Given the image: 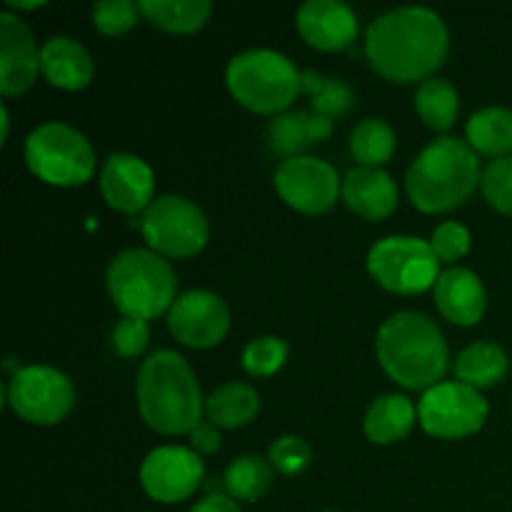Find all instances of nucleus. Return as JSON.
Listing matches in <instances>:
<instances>
[{"instance_id": "14", "label": "nucleus", "mask_w": 512, "mask_h": 512, "mask_svg": "<svg viewBox=\"0 0 512 512\" xmlns=\"http://www.w3.org/2000/svg\"><path fill=\"white\" fill-rule=\"evenodd\" d=\"M168 328L178 343L205 350L223 343L230 328V313L223 298L208 290H190L173 303Z\"/></svg>"}, {"instance_id": "5", "label": "nucleus", "mask_w": 512, "mask_h": 512, "mask_svg": "<svg viewBox=\"0 0 512 512\" xmlns=\"http://www.w3.org/2000/svg\"><path fill=\"white\" fill-rule=\"evenodd\" d=\"M105 280L113 305L125 318L153 320L178 300L173 268L153 250H123L110 260Z\"/></svg>"}, {"instance_id": "1", "label": "nucleus", "mask_w": 512, "mask_h": 512, "mask_svg": "<svg viewBox=\"0 0 512 512\" xmlns=\"http://www.w3.org/2000/svg\"><path fill=\"white\" fill-rule=\"evenodd\" d=\"M450 50L443 18L428 8H398L373 20L365 35V55L390 83H420L433 78Z\"/></svg>"}, {"instance_id": "18", "label": "nucleus", "mask_w": 512, "mask_h": 512, "mask_svg": "<svg viewBox=\"0 0 512 512\" xmlns=\"http://www.w3.org/2000/svg\"><path fill=\"white\" fill-rule=\"evenodd\" d=\"M435 305H438L440 315L455 325H478L483 320L485 308H488V298H485V288L480 283L478 275L473 270L465 268H450L440 273L438 283H435Z\"/></svg>"}, {"instance_id": "26", "label": "nucleus", "mask_w": 512, "mask_h": 512, "mask_svg": "<svg viewBox=\"0 0 512 512\" xmlns=\"http://www.w3.org/2000/svg\"><path fill=\"white\" fill-rule=\"evenodd\" d=\"M468 143L475 153L495 160L512 153V110L485 108L468 120Z\"/></svg>"}, {"instance_id": "19", "label": "nucleus", "mask_w": 512, "mask_h": 512, "mask_svg": "<svg viewBox=\"0 0 512 512\" xmlns=\"http://www.w3.org/2000/svg\"><path fill=\"white\" fill-rule=\"evenodd\" d=\"M343 200L365 220H383L398 208V185L380 168H355L343 180Z\"/></svg>"}, {"instance_id": "10", "label": "nucleus", "mask_w": 512, "mask_h": 512, "mask_svg": "<svg viewBox=\"0 0 512 512\" xmlns=\"http://www.w3.org/2000/svg\"><path fill=\"white\" fill-rule=\"evenodd\" d=\"M75 388L68 375L45 365L18 368L8 383V405L20 420L55 425L73 410Z\"/></svg>"}, {"instance_id": "6", "label": "nucleus", "mask_w": 512, "mask_h": 512, "mask_svg": "<svg viewBox=\"0 0 512 512\" xmlns=\"http://www.w3.org/2000/svg\"><path fill=\"white\" fill-rule=\"evenodd\" d=\"M225 80L233 98L258 115H283L300 93L298 68L275 50L238 53L230 60Z\"/></svg>"}, {"instance_id": "24", "label": "nucleus", "mask_w": 512, "mask_h": 512, "mask_svg": "<svg viewBox=\"0 0 512 512\" xmlns=\"http://www.w3.org/2000/svg\"><path fill=\"white\" fill-rule=\"evenodd\" d=\"M140 13L168 33L188 35L208 23L213 5L208 0H140Z\"/></svg>"}, {"instance_id": "39", "label": "nucleus", "mask_w": 512, "mask_h": 512, "mask_svg": "<svg viewBox=\"0 0 512 512\" xmlns=\"http://www.w3.org/2000/svg\"><path fill=\"white\" fill-rule=\"evenodd\" d=\"M10 8H15V10H38V8H43V0H35V3H18V0H10Z\"/></svg>"}, {"instance_id": "13", "label": "nucleus", "mask_w": 512, "mask_h": 512, "mask_svg": "<svg viewBox=\"0 0 512 512\" xmlns=\"http://www.w3.org/2000/svg\"><path fill=\"white\" fill-rule=\"evenodd\" d=\"M140 483L158 503H183L203 483V463L195 450L165 445L143 460Z\"/></svg>"}, {"instance_id": "35", "label": "nucleus", "mask_w": 512, "mask_h": 512, "mask_svg": "<svg viewBox=\"0 0 512 512\" xmlns=\"http://www.w3.org/2000/svg\"><path fill=\"white\" fill-rule=\"evenodd\" d=\"M430 248L438 255L440 263H455V260L465 258L470 250V233L465 225L460 223H443L435 228Z\"/></svg>"}, {"instance_id": "23", "label": "nucleus", "mask_w": 512, "mask_h": 512, "mask_svg": "<svg viewBox=\"0 0 512 512\" xmlns=\"http://www.w3.org/2000/svg\"><path fill=\"white\" fill-rule=\"evenodd\" d=\"M508 368V353L495 343H473L455 360V375H458V380L475 390L498 385L508 375Z\"/></svg>"}, {"instance_id": "2", "label": "nucleus", "mask_w": 512, "mask_h": 512, "mask_svg": "<svg viewBox=\"0 0 512 512\" xmlns=\"http://www.w3.org/2000/svg\"><path fill=\"white\" fill-rule=\"evenodd\" d=\"M138 410L145 423L160 435L193 433L203 420V395L183 355L158 350L138 373Z\"/></svg>"}, {"instance_id": "20", "label": "nucleus", "mask_w": 512, "mask_h": 512, "mask_svg": "<svg viewBox=\"0 0 512 512\" xmlns=\"http://www.w3.org/2000/svg\"><path fill=\"white\" fill-rule=\"evenodd\" d=\"M40 73L50 85L63 90H83L93 80V60L90 53L73 38H50L40 48Z\"/></svg>"}, {"instance_id": "28", "label": "nucleus", "mask_w": 512, "mask_h": 512, "mask_svg": "<svg viewBox=\"0 0 512 512\" xmlns=\"http://www.w3.org/2000/svg\"><path fill=\"white\" fill-rule=\"evenodd\" d=\"M300 93H308L313 113L323 115L328 120L338 118V115H348L355 103L353 88L345 80L328 78V75L313 73V70L300 73Z\"/></svg>"}, {"instance_id": "40", "label": "nucleus", "mask_w": 512, "mask_h": 512, "mask_svg": "<svg viewBox=\"0 0 512 512\" xmlns=\"http://www.w3.org/2000/svg\"><path fill=\"white\" fill-rule=\"evenodd\" d=\"M8 125H10V123H8V110L3 108V140L8 138Z\"/></svg>"}, {"instance_id": "3", "label": "nucleus", "mask_w": 512, "mask_h": 512, "mask_svg": "<svg viewBox=\"0 0 512 512\" xmlns=\"http://www.w3.org/2000/svg\"><path fill=\"white\" fill-rule=\"evenodd\" d=\"M375 353L385 373L408 390H430L448 370V343L420 313H398L378 330Z\"/></svg>"}, {"instance_id": "37", "label": "nucleus", "mask_w": 512, "mask_h": 512, "mask_svg": "<svg viewBox=\"0 0 512 512\" xmlns=\"http://www.w3.org/2000/svg\"><path fill=\"white\" fill-rule=\"evenodd\" d=\"M190 445H193L195 453H200V455L218 453L220 445H223V438H220V433H218V425L200 423L198 428L190 433Z\"/></svg>"}, {"instance_id": "38", "label": "nucleus", "mask_w": 512, "mask_h": 512, "mask_svg": "<svg viewBox=\"0 0 512 512\" xmlns=\"http://www.w3.org/2000/svg\"><path fill=\"white\" fill-rule=\"evenodd\" d=\"M190 512H240L233 498H225V495H208L200 503L193 505Z\"/></svg>"}, {"instance_id": "30", "label": "nucleus", "mask_w": 512, "mask_h": 512, "mask_svg": "<svg viewBox=\"0 0 512 512\" xmlns=\"http://www.w3.org/2000/svg\"><path fill=\"white\" fill-rule=\"evenodd\" d=\"M270 483H273V468L260 455L235 458L225 470V488L233 500L255 503L268 493Z\"/></svg>"}, {"instance_id": "8", "label": "nucleus", "mask_w": 512, "mask_h": 512, "mask_svg": "<svg viewBox=\"0 0 512 512\" xmlns=\"http://www.w3.org/2000/svg\"><path fill=\"white\" fill-rule=\"evenodd\" d=\"M368 270L390 293L420 295L438 283L440 260L425 240L393 235L370 248Z\"/></svg>"}, {"instance_id": "7", "label": "nucleus", "mask_w": 512, "mask_h": 512, "mask_svg": "<svg viewBox=\"0 0 512 512\" xmlns=\"http://www.w3.org/2000/svg\"><path fill=\"white\" fill-rule=\"evenodd\" d=\"M25 163L35 178L58 188H78L95 175V153L80 130L45 123L25 140Z\"/></svg>"}, {"instance_id": "17", "label": "nucleus", "mask_w": 512, "mask_h": 512, "mask_svg": "<svg viewBox=\"0 0 512 512\" xmlns=\"http://www.w3.org/2000/svg\"><path fill=\"white\" fill-rule=\"evenodd\" d=\"M295 25L305 43L323 53H338L358 38L355 13L338 0H308L300 5Z\"/></svg>"}, {"instance_id": "27", "label": "nucleus", "mask_w": 512, "mask_h": 512, "mask_svg": "<svg viewBox=\"0 0 512 512\" xmlns=\"http://www.w3.org/2000/svg\"><path fill=\"white\" fill-rule=\"evenodd\" d=\"M415 110H418L420 120L428 128L445 133V130L453 128L455 118H458V90H455L453 83L443 78L425 80V83H420L418 93H415Z\"/></svg>"}, {"instance_id": "36", "label": "nucleus", "mask_w": 512, "mask_h": 512, "mask_svg": "<svg viewBox=\"0 0 512 512\" xmlns=\"http://www.w3.org/2000/svg\"><path fill=\"white\" fill-rule=\"evenodd\" d=\"M148 343L150 330L145 320L123 318L113 328V348L115 353L123 355V358H138L140 353H145Z\"/></svg>"}, {"instance_id": "9", "label": "nucleus", "mask_w": 512, "mask_h": 512, "mask_svg": "<svg viewBox=\"0 0 512 512\" xmlns=\"http://www.w3.org/2000/svg\"><path fill=\"white\" fill-rule=\"evenodd\" d=\"M143 235L150 250L165 258H193L208 243L203 210L178 195H160L143 215Z\"/></svg>"}, {"instance_id": "29", "label": "nucleus", "mask_w": 512, "mask_h": 512, "mask_svg": "<svg viewBox=\"0 0 512 512\" xmlns=\"http://www.w3.org/2000/svg\"><path fill=\"white\" fill-rule=\"evenodd\" d=\"M350 153L363 168H380L395 153V130L385 120H363L350 135Z\"/></svg>"}, {"instance_id": "33", "label": "nucleus", "mask_w": 512, "mask_h": 512, "mask_svg": "<svg viewBox=\"0 0 512 512\" xmlns=\"http://www.w3.org/2000/svg\"><path fill=\"white\" fill-rule=\"evenodd\" d=\"M140 5L130 0H113V3L93 5V25L105 35H123L138 23Z\"/></svg>"}, {"instance_id": "32", "label": "nucleus", "mask_w": 512, "mask_h": 512, "mask_svg": "<svg viewBox=\"0 0 512 512\" xmlns=\"http://www.w3.org/2000/svg\"><path fill=\"white\" fill-rule=\"evenodd\" d=\"M480 188H483L485 200H488L498 213L512 215V155L493 160V163L483 170Z\"/></svg>"}, {"instance_id": "16", "label": "nucleus", "mask_w": 512, "mask_h": 512, "mask_svg": "<svg viewBox=\"0 0 512 512\" xmlns=\"http://www.w3.org/2000/svg\"><path fill=\"white\" fill-rule=\"evenodd\" d=\"M40 73V50L28 25L13 13H0V93H25Z\"/></svg>"}, {"instance_id": "11", "label": "nucleus", "mask_w": 512, "mask_h": 512, "mask_svg": "<svg viewBox=\"0 0 512 512\" xmlns=\"http://www.w3.org/2000/svg\"><path fill=\"white\" fill-rule=\"evenodd\" d=\"M488 403L475 388L463 383H438L425 390L418 405L420 425L440 440H458L478 433L488 420Z\"/></svg>"}, {"instance_id": "4", "label": "nucleus", "mask_w": 512, "mask_h": 512, "mask_svg": "<svg viewBox=\"0 0 512 512\" xmlns=\"http://www.w3.org/2000/svg\"><path fill=\"white\" fill-rule=\"evenodd\" d=\"M480 160L460 138H438L415 158L405 175L408 198L420 213H448L478 190Z\"/></svg>"}, {"instance_id": "25", "label": "nucleus", "mask_w": 512, "mask_h": 512, "mask_svg": "<svg viewBox=\"0 0 512 512\" xmlns=\"http://www.w3.org/2000/svg\"><path fill=\"white\" fill-rule=\"evenodd\" d=\"M260 410V398L255 388L245 383H228L220 385L205 403V413H208L210 423L218 428H243V425L253 423L255 415Z\"/></svg>"}, {"instance_id": "12", "label": "nucleus", "mask_w": 512, "mask_h": 512, "mask_svg": "<svg viewBox=\"0 0 512 512\" xmlns=\"http://www.w3.org/2000/svg\"><path fill=\"white\" fill-rule=\"evenodd\" d=\"M275 190L290 208L305 215L328 213L340 198V178L325 160L298 155L275 170Z\"/></svg>"}, {"instance_id": "31", "label": "nucleus", "mask_w": 512, "mask_h": 512, "mask_svg": "<svg viewBox=\"0 0 512 512\" xmlns=\"http://www.w3.org/2000/svg\"><path fill=\"white\" fill-rule=\"evenodd\" d=\"M288 360V345L280 338H255L243 350V368L253 378H270Z\"/></svg>"}, {"instance_id": "21", "label": "nucleus", "mask_w": 512, "mask_h": 512, "mask_svg": "<svg viewBox=\"0 0 512 512\" xmlns=\"http://www.w3.org/2000/svg\"><path fill=\"white\" fill-rule=\"evenodd\" d=\"M330 135H333V120L323 118L313 110L275 115L268 125V140L273 150L288 155V158H298L303 150L323 143Z\"/></svg>"}, {"instance_id": "15", "label": "nucleus", "mask_w": 512, "mask_h": 512, "mask_svg": "<svg viewBox=\"0 0 512 512\" xmlns=\"http://www.w3.org/2000/svg\"><path fill=\"white\" fill-rule=\"evenodd\" d=\"M100 193L120 213H140L153 205L155 178L145 160L130 153H113L100 168Z\"/></svg>"}, {"instance_id": "22", "label": "nucleus", "mask_w": 512, "mask_h": 512, "mask_svg": "<svg viewBox=\"0 0 512 512\" xmlns=\"http://www.w3.org/2000/svg\"><path fill=\"white\" fill-rule=\"evenodd\" d=\"M418 410L403 395H383L365 413V435L375 445H393L413 430Z\"/></svg>"}, {"instance_id": "34", "label": "nucleus", "mask_w": 512, "mask_h": 512, "mask_svg": "<svg viewBox=\"0 0 512 512\" xmlns=\"http://www.w3.org/2000/svg\"><path fill=\"white\" fill-rule=\"evenodd\" d=\"M313 460V453H310L308 443L295 435H285V438H278L273 445H270V465L278 470L280 475H298L303 473L305 468Z\"/></svg>"}]
</instances>
